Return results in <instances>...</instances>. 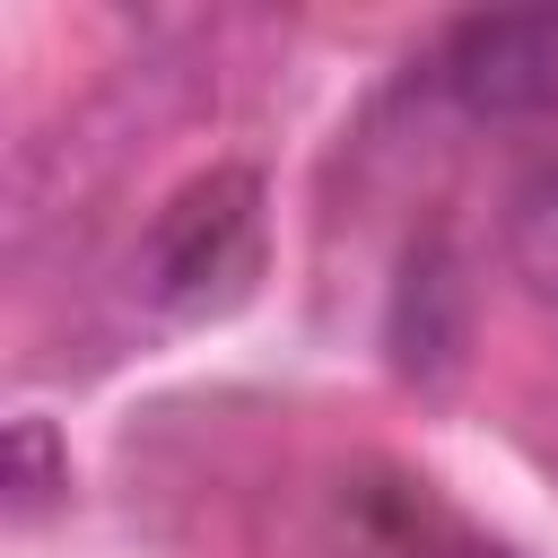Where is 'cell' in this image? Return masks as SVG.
I'll return each mask as SVG.
<instances>
[{
	"mask_svg": "<svg viewBox=\"0 0 558 558\" xmlns=\"http://www.w3.org/2000/svg\"><path fill=\"white\" fill-rule=\"evenodd\" d=\"M262 262V174L253 166H209L157 201L131 253V288L157 314H209L227 305Z\"/></svg>",
	"mask_w": 558,
	"mask_h": 558,
	"instance_id": "1",
	"label": "cell"
},
{
	"mask_svg": "<svg viewBox=\"0 0 558 558\" xmlns=\"http://www.w3.org/2000/svg\"><path fill=\"white\" fill-rule=\"evenodd\" d=\"M436 87L471 122H558V9H488L445 26Z\"/></svg>",
	"mask_w": 558,
	"mask_h": 558,
	"instance_id": "2",
	"label": "cell"
},
{
	"mask_svg": "<svg viewBox=\"0 0 558 558\" xmlns=\"http://www.w3.org/2000/svg\"><path fill=\"white\" fill-rule=\"evenodd\" d=\"M462 314H471V288H462L453 244L418 235L410 262H401V288H392V357H401V375H445L462 357Z\"/></svg>",
	"mask_w": 558,
	"mask_h": 558,
	"instance_id": "3",
	"label": "cell"
},
{
	"mask_svg": "<svg viewBox=\"0 0 558 558\" xmlns=\"http://www.w3.org/2000/svg\"><path fill=\"white\" fill-rule=\"evenodd\" d=\"M506 270H514L541 305H558V166H541V174L506 201Z\"/></svg>",
	"mask_w": 558,
	"mask_h": 558,
	"instance_id": "4",
	"label": "cell"
},
{
	"mask_svg": "<svg viewBox=\"0 0 558 558\" xmlns=\"http://www.w3.org/2000/svg\"><path fill=\"white\" fill-rule=\"evenodd\" d=\"M70 497V445L52 436V418H9V514L17 523H35V514H52Z\"/></svg>",
	"mask_w": 558,
	"mask_h": 558,
	"instance_id": "5",
	"label": "cell"
},
{
	"mask_svg": "<svg viewBox=\"0 0 558 558\" xmlns=\"http://www.w3.org/2000/svg\"><path fill=\"white\" fill-rule=\"evenodd\" d=\"M418 558H514V549H488V541H427Z\"/></svg>",
	"mask_w": 558,
	"mask_h": 558,
	"instance_id": "6",
	"label": "cell"
}]
</instances>
